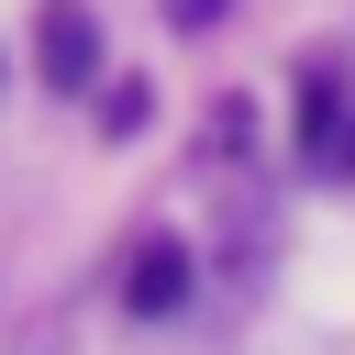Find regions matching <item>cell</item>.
I'll list each match as a JSON object with an SVG mask.
<instances>
[{
    "mask_svg": "<svg viewBox=\"0 0 355 355\" xmlns=\"http://www.w3.org/2000/svg\"><path fill=\"white\" fill-rule=\"evenodd\" d=\"M33 67H44V89H89V78H100V22H89V0H44Z\"/></svg>",
    "mask_w": 355,
    "mask_h": 355,
    "instance_id": "1",
    "label": "cell"
},
{
    "mask_svg": "<svg viewBox=\"0 0 355 355\" xmlns=\"http://www.w3.org/2000/svg\"><path fill=\"white\" fill-rule=\"evenodd\" d=\"M178 300H189V255H178V244H133V277H122V311H133V322H166Z\"/></svg>",
    "mask_w": 355,
    "mask_h": 355,
    "instance_id": "2",
    "label": "cell"
},
{
    "mask_svg": "<svg viewBox=\"0 0 355 355\" xmlns=\"http://www.w3.org/2000/svg\"><path fill=\"white\" fill-rule=\"evenodd\" d=\"M300 144L311 155H344V89H333V67L300 78Z\"/></svg>",
    "mask_w": 355,
    "mask_h": 355,
    "instance_id": "3",
    "label": "cell"
},
{
    "mask_svg": "<svg viewBox=\"0 0 355 355\" xmlns=\"http://www.w3.org/2000/svg\"><path fill=\"white\" fill-rule=\"evenodd\" d=\"M166 22H222V0H166Z\"/></svg>",
    "mask_w": 355,
    "mask_h": 355,
    "instance_id": "4",
    "label": "cell"
},
{
    "mask_svg": "<svg viewBox=\"0 0 355 355\" xmlns=\"http://www.w3.org/2000/svg\"><path fill=\"white\" fill-rule=\"evenodd\" d=\"M344 166H355V133H344Z\"/></svg>",
    "mask_w": 355,
    "mask_h": 355,
    "instance_id": "5",
    "label": "cell"
}]
</instances>
